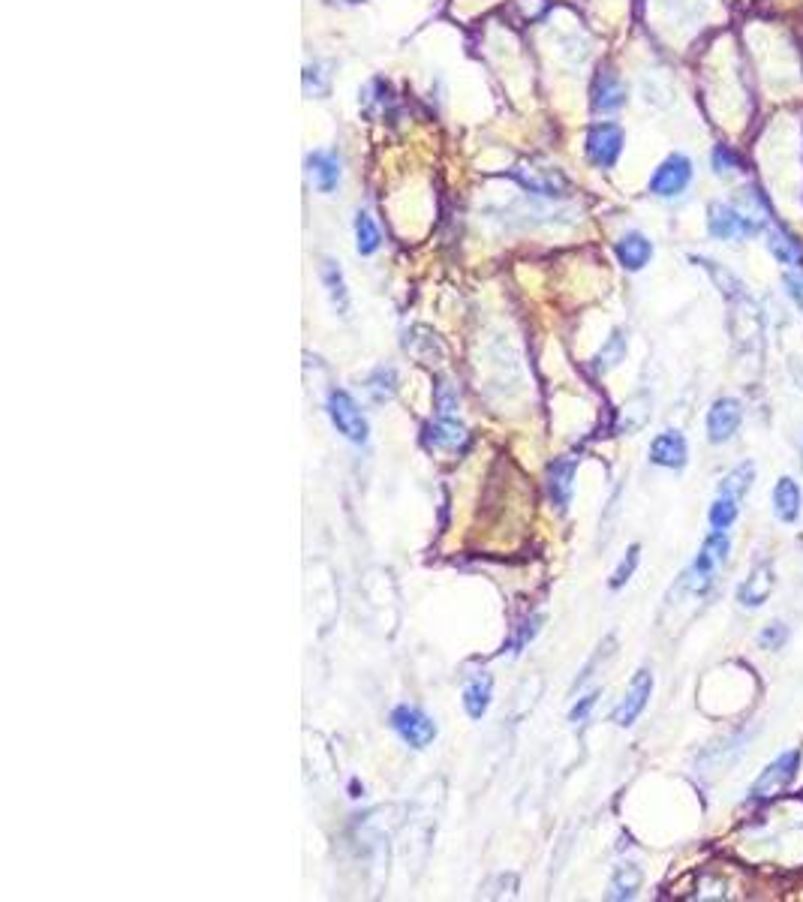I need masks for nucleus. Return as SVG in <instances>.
<instances>
[{
    "mask_svg": "<svg viewBox=\"0 0 803 902\" xmlns=\"http://www.w3.org/2000/svg\"><path fill=\"white\" fill-rule=\"evenodd\" d=\"M491 692L494 683L488 674H476L467 686H464V710L470 713V719H482L491 707Z\"/></svg>",
    "mask_w": 803,
    "mask_h": 902,
    "instance_id": "obj_18",
    "label": "nucleus"
},
{
    "mask_svg": "<svg viewBox=\"0 0 803 902\" xmlns=\"http://www.w3.org/2000/svg\"><path fill=\"white\" fill-rule=\"evenodd\" d=\"M767 226H764V217L758 214H749L737 205H728V202H713L707 208V232L719 241H746V238H755L761 235Z\"/></svg>",
    "mask_w": 803,
    "mask_h": 902,
    "instance_id": "obj_1",
    "label": "nucleus"
},
{
    "mask_svg": "<svg viewBox=\"0 0 803 902\" xmlns=\"http://www.w3.org/2000/svg\"><path fill=\"white\" fill-rule=\"evenodd\" d=\"M346 4H361V0H346Z\"/></svg>",
    "mask_w": 803,
    "mask_h": 902,
    "instance_id": "obj_33",
    "label": "nucleus"
},
{
    "mask_svg": "<svg viewBox=\"0 0 803 902\" xmlns=\"http://www.w3.org/2000/svg\"><path fill=\"white\" fill-rule=\"evenodd\" d=\"M512 178L524 190H530L536 196H548V199H560L569 190V181L557 169H548V166H518L512 172Z\"/></svg>",
    "mask_w": 803,
    "mask_h": 902,
    "instance_id": "obj_11",
    "label": "nucleus"
},
{
    "mask_svg": "<svg viewBox=\"0 0 803 902\" xmlns=\"http://www.w3.org/2000/svg\"><path fill=\"white\" fill-rule=\"evenodd\" d=\"M752 482H755V464H752V461H743V464H737V467L719 482V494L734 497V500L743 503V497L749 494Z\"/></svg>",
    "mask_w": 803,
    "mask_h": 902,
    "instance_id": "obj_22",
    "label": "nucleus"
},
{
    "mask_svg": "<svg viewBox=\"0 0 803 902\" xmlns=\"http://www.w3.org/2000/svg\"><path fill=\"white\" fill-rule=\"evenodd\" d=\"M788 638H791L788 626L779 623V620H773V623H767V626L758 632V647L767 650V653H776V650H782V647L788 644Z\"/></svg>",
    "mask_w": 803,
    "mask_h": 902,
    "instance_id": "obj_28",
    "label": "nucleus"
},
{
    "mask_svg": "<svg viewBox=\"0 0 803 902\" xmlns=\"http://www.w3.org/2000/svg\"><path fill=\"white\" fill-rule=\"evenodd\" d=\"M623 142H626V136L617 124H611V121L593 124L587 133V160L596 169H611L623 154Z\"/></svg>",
    "mask_w": 803,
    "mask_h": 902,
    "instance_id": "obj_6",
    "label": "nucleus"
},
{
    "mask_svg": "<svg viewBox=\"0 0 803 902\" xmlns=\"http://www.w3.org/2000/svg\"><path fill=\"white\" fill-rule=\"evenodd\" d=\"M713 169H716V175L737 172V169H740V157H737V151H734V148H728V145H716V148H713Z\"/></svg>",
    "mask_w": 803,
    "mask_h": 902,
    "instance_id": "obj_29",
    "label": "nucleus"
},
{
    "mask_svg": "<svg viewBox=\"0 0 803 902\" xmlns=\"http://www.w3.org/2000/svg\"><path fill=\"white\" fill-rule=\"evenodd\" d=\"M623 358H626V334L617 328V331H611V337L605 340V346L596 352V358H593V373L602 376V373L614 370Z\"/></svg>",
    "mask_w": 803,
    "mask_h": 902,
    "instance_id": "obj_21",
    "label": "nucleus"
},
{
    "mask_svg": "<svg viewBox=\"0 0 803 902\" xmlns=\"http://www.w3.org/2000/svg\"><path fill=\"white\" fill-rule=\"evenodd\" d=\"M644 884V872L638 863H620L608 884V899H632Z\"/></svg>",
    "mask_w": 803,
    "mask_h": 902,
    "instance_id": "obj_19",
    "label": "nucleus"
},
{
    "mask_svg": "<svg viewBox=\"0 0 803 902\" xmlns=\"http://www.w3.org/2000/svg\"><path fill=\"white\" fill-rule=\"evenodd\" d=\"M692 175H695L692 160L686 154H671L650 175V193L659 196V199H674V196H680V193L689 190Z\"/></svg>",
    "mask_w": 803,
    "mask_h": 902,
    "instance_id": "obj_3",
    "label": "nucleus"
},
{
    "mask_svg": "<svg viewBox=\"0 0 803 902\" xmlns=\"http://www.w3.org/2000/svg\"><path fill=\"white\" fill-rule=\"evenodd\" d=\"M650 464L662 470H683L689 464V442L680 430H662L650 442Z\"/></svg>",
    "mask_w": 803,
    "mask_h": 902,
    "instance_id": "obj_10",
    "label": "nucleus"
},
{
    "mask_svg": "<svg viewBox=\"0 0 803 902\" xmlns=\"http://www.w3.org/2000/svg\"><path fill=\"white\" fill-rule=\"evenodd\" d=\"M367 391L376 403H385L394 397L397 391V373L391 367H376L370 376H367Z\"/></svg>",
    "mask_w": 803,
    "mask_h": 902,
    "instance_id": "obj_26",
    "label": "nucleus"
},
{
    "mask_svg": "<svg viewBox=\"0 0 803 902\" xmlns=\"http://www.w3.org/2000/svg\"><path fill=\"white\" fill-rule=\"evenodd\" d=\"M707 439L713 445H722L728 439H734V433L743 424V403L737 397H719L713 400V406L707 409Z\"/></svg>",
    "mask_w": 803,
    "mask_h": 902,
    "instance_id": "obj_8",
    "label": "nucleus"
},
{
    "mask_svg": "<svg viewBox=\"0 0 803 902\" xmlns=\"http://www.w3.org/2000/svg\"><path fill=\"white\" fill-rule=\"evenodd\" d=\"M391 728L397 731V737L404 740L413 749H428L437 740V725L428 713H422L419 707H394L391 710Z\"/></svg>",
    "mask_w": 803,
    "mask_h": 902,
    "instance_id": "obj_5",
    "label": "nucleus"
},
{
    "mask_svg": "<svg viewBox=\"0 0 803 902\" xmlns=\"http://www.w3.org/2000/svg\"><path fill=\"white\" fill-rule=\"evenodd\" d=\"M575 470H578V461L575 458H560L548 467V494H551V503L557 509H569L572 503V491H575Z\"/></svg>",
    "mask_w": 803,
    "mask_h": 902,
    "instance_id": "obj_14",
    "label": "nucleus"
},
{
    "mask_svg": "<svg viewBox=\"0 0 803 902\" xmlns=\"http://www.w3.org/2000/svg\"><path fill=\"white\" fill-rule=\"evenodd\" d=\"M737 518H740V500L725 497V494H716V500H713V506H710V512H707L710 530H725V533H728V530L737 524Z\"/></svg>",
    "mask_w": 803,
    "mask_h": 902,
    "instance_id": "obj_24",
    "label": "nucleus"
},
{
    "mask_svg": "<svg viewBox=\"0 0 803 902\" xmlns=\"http://www.w3.org/2000/svg\"><path fill=\"white\" fill-rule=\"evenodd\" d=\"M767 250H770V256H773L779 265H785V268H791V271L803 268V241H800L797 235H791L788 229L770 226V229H767Z\"/></svg>",
    "mask_w": 803,
    "mask_h": 902,
    "instance_id": "obj_15",
    "label": "nucleus"
},
{
    "mask_svg": "<svg viewBox=\"0 0 803 902\" xmlns=\"http://www.w3.org/2000/svg\"><path fill=\"white\" fill-rule=\"evenodd\" d=\"M539 623H542L539 617H533L530 623H524V629L518 632V638H515V644H512V647H515V653H518V650H521V647H524V644H527V641H530V638L539 632Z\"/></svg>",
    "mask_w": 803,
    "mask_h": 902,
    "instance_id": "obj_32",
    "label": "nucleus"
},
{
    "mask_svg": "<svg viewBox=\"0 0 803 902\" xmlns=\"http://www.w3.org/2000/svg\"><path fill=\"white\" fill-rule=\"evenodd\" d=\"M773 587H776V569L770 560H758L749 575L743 578V584L737 587V602L743 611H758L770 602L773 596Z\"/></svg>",
    "mask_w": 803,
    "mask_h": 902,
    "instance_id": "obj_7",
    "label": "nucleus"
},
{
    "mask_svg": "<svg viewBox=\"0 0 803 902\" xmlns=\"http://www.w3.org/2000/svg\"><path fill=\"white\" fill-rule=\"evenodd\" d=\"M650 695H653V671H650V668H641V671H635V677H632V683H629V689H626L623 701L617 704V710H614V722H617L620 728H629V725H635V722H638V716L647 710V704H650Z\"/></svg>",
    "mask_w": 803,
    "mask_h": 902,
    "instance_id": "obj_9",
    "label": "nucleus"
},
{
    "mask_svg": "<svg viewBox=\"0 0 803 902\" xmlns=\"http://www.w3.org/2000/svg\"><path fill=\"white\" fill-rule=\"evenodd\" d=\"M782 286H785L788 298L797 304V310L803 313V268H797V271H788V274L782 277Z\"/></svg>",
    "mask_w": 803,
    "mask_h": 902,
    "instance_id": "obj_30",
    "label": "nucleus"
},
{
    "mask_svg": "<svg viewBox=\"0 0 803 902\" xmlns=\"http://www.w3.org/2000/svg\"><path fill=\"white\" fill-rule=\"evenodd\" d=\"M464 439H467V427L458 424V421H452L449 415L428 427V442L434 448H458Z\"/></svg>",
    "mask_w": 803,
    "mask_h": 902,
    "instance_id": "obj_23",
    "label": "nucleus"
},
{
    "mask_svg": "<svg viewBox=\"0 0 803 902\" xmlns=\"http://www.w3.org/2000/svg\"><path fill=\"white\" fill-rule=\"evenodd\" d=\"M307 172L319 193H331L340 184V157L334 151H313L307 157Z\"/></svg>",
    "mask_w": 803,
    "mask_h": 902,
    "instance_id": "obj_16",
    "label": "nucleus"
},
{
    "mask_svg": "<svg viewBox=\"0 0 803 902\" xmlns=\"http://www.w3.org/2000/svg\"><path fill=\"white\" fill-rule=\"evenodd\" d=\"M328 418L337 427V433H343L349 442H355V445L367 442V433H370L367 418H364V412L358 409V403L346 391L337 388V391L328 394Z\"/></svg>",
    "mask_w": 803,
    "mask_h": 902,
    "instance_id": "obj_4",
    "label": "nucleus"
},
{
    "mask_svg": "<svg viewBox=\"0 0 803 902\" xmlns=\"http://www.w3.org/2000/svg\"><path fill=\"white\" fill-rule=\"evenodd\" d=\"M614 253H617V259H620V265H623L626 271H641V268L653 259V244H650V238L641 235V232H626V235L617 241Z\"/></svg>",
    "mask_w": 803,
    "mask_h": 902,
    "instance_id": "obj_17",
    "label": "nucleus"
},
{
    "mask_svg": "<svg viewBox=\"0 0 803 902\" xmlns=\"http://www.w3.org/2000/svg\"><path fill=\"white\" fill-rule=\"evenodd\" d=\"M319 277H322V283H325V289H328V298H331L334 310H337L340 316H346V310H349V292H346V280H343V271L337 268V262L322 259Z\"/></svg>",
    "mask_w": 803,
    "mask_h": 902,
    "instance_id": "obj_20",
    "label": "nucleus"
},
{
    "mask_svg": "<svg viewBox=\"0 0 803 902\" xmlns=\"http://www.w3.org/2000/svg\"><path fill=\"white\" fill-rule=\"evenodd\" d=\"M770 506H773V518L779 524H797L800 512H803V491L791 476H782L773 491H770Z\"/></svg>",
    "mask_w": 803,
    "mask_h": 902,
    "instance_id": "obj_13",
    "label": "nucleus"
},
{
    "mask_svg": "<svg viewBox=\"0 0 803 902\" xmlns=\"http://www.w3.org/2000/svg\"><path fill=\"white\" fill-rule=\"evenodd\" d=\"M638 563H641V548H638V545H632V548L626 551V557L620 560V566L614 569V575H611L608 587H611V590H623V587L629 584V578L635 575Z\"/></svg>",
    "mask_w": 803,
    "mask_h": 902,
    "instance_id": "obj_27",
    "label": "nucleus"
},
{
    "mask_svg": "<svg viewBox=\"0 0 803 902\" xmlns=\"http://www.w3.org/2000/svg\"><path fill=\"white\" fill-rule=\"evenodd\" d=\"M590 97H593V100H590L593 112L611 115V112H617V109L626 106V85H623V79H620L611 67H605V70H599Z\"/></svg>",
    "mask_w": 803,
    "mask_h": 902,
    "instance_id": "obj_12",
    "label": "nucleus"
},
{
    "mask_svg": "<svg viewBox=\"0 0 803 902\" xmlns=\"http://www.w3.org/2000/svg\"><path fill=\"white\" fill-rule=\"evenodd\" d=\"M596 701H599V689L596 692H590V695H584L575 707H572V713H569V719L572 722H584L587 716H590V710L596 707Z\"/></svg>",
    "mask_w": 803,
    "mask_h": 902,
    "instance_id": "obj_31",
    "label": "nucleus"
},
{
    "mask_svg": "<svg viewBox=\"0 0 803 902\" xmlns=\"http://www.w3.org/2000/svg\"><path fill=\"white\" fill-rule=\"evenodd\" d=\"M797 770H800V752H797V749H788V752L776 755V758L758 773V779L749 785V800H770V797L782 794V791L794 782Z\"/></svg>",
    "mask_w": 803,
    "mask_h": 902,
    "instance_id": "obj_2",
    "label": "nucleus"
},
{
    "mask_svg": "<svg viewBox=\"0 0 803 902\" xmlns=\"http://www.w3.org/2000/svg\"><path fill=\"white\" fill-rule=\"evenodd\" d=\"M382 238H379V229L373 223V217L367 211H358L355 214V247L361 256H373L379 250Z\"/></svg>",
    "mask_w": 803,
    "mask_h": 902,
    "instance_id": "obj_25",
    "label": "nucleus"
}]
</instances>
